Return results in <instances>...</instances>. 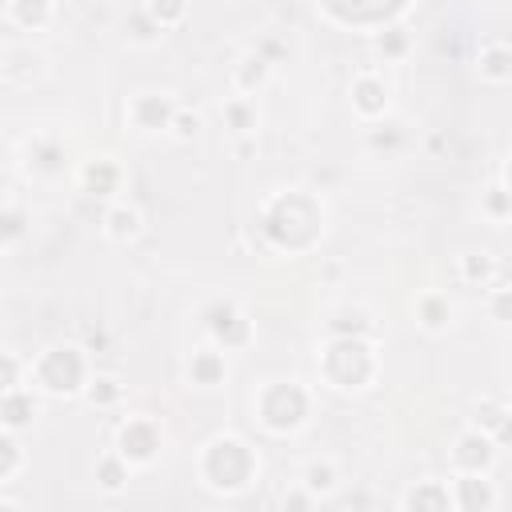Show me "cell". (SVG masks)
Returning <instances> with one entry per match:
<instances>
[{"instance_id": "1", "label": "cell", "mask_w": 512, "mask_h": 512, "mask_svg": "<svg viewBox=\"0 0 512 512\" xmlns=\"http://www.w3.org/2000/svg\"><path fill=\"white\" fill-rule=\"evenodd\" d=\"M260 232L280 252H308L324 236V208L312 192H276L260 212Z\"/></svg>"}, {"instance_id": "2", "label": "cell", "mask_w": 512, "mask_h": 512, "mask_svg": "<svg viewBox=\"0 0 512 512\" xmlns=\"http://www.w3.org/2000/svg\"><path fill=\"white\" fill-rule=\"evenodd\" d=\"M320 376L340 392H360L376 376V348L368 336H332L320 352Z\"/></svg>"}, {"instance_id": "3", "label": "cell", "mask_w": 512, "mask_h": 512, "mask_svg": "<svg viewBox=\"0 0 512 512\" xmlns=\"http://www.w3.org/2000/svg\"><path fill=\"white\" fill-rule=\"evenodd\" d=\"M200 480L212 492H240L256 480V452L240 436H216L200 452Z\"/></svg>"}, {"instance_id": "4", "label": "cell", "mask_w": 512, "mask_h": 512, "mask_svg": "<svg viewBox=\"0 0 512 512\" xmlns=\"http://www.w3.org/2000/svg\"><path fill=\"white\" fill-rule=\"evenodd\" d=\"M36 380L40 392L48 396H80L92 380L88 372V356L76 344H52L48 352H40V360L28 368V384Z\"/></svg>"}, {"instance_id": "5", "label": "cell", "mask_w": 512, "mask_h": 512, "mask_svg": "<svg viewBox=\"0 0 512 512\" xmlns=\"http://www.w3.org/2000/svg\"><path fill=\"white\" fill-rule=\"evenodd\" d=\"M312 416V392L296 380H276V384H264L260 396H256V420L272 432V436H288V432H300Z\"/></svg>"}, {"instance_id": "6", "label": "cell", "mask_w": 512, "mask_h": 512, "mask_svg": "<svg viewBox=\"0 0 512 512\" xmlns=\"http://www.w3.org/2000/svg\"><path fill=\"white\" fill-rule=\"evenodd\" d=\"M200 320H204L208 340L216 348H224V352H240L252 340V320L244 316V308L236 300H224V296L220 300H208L204 312H200Z\"/></svg>"}, {"instance_id": "7", "label": "cell", "mask_w": 512, "mask_h": 512, "mask_svg": "<svg viewBox=\"0 0 512 512\" xmlns=\"http://www.w3.org/2000/svg\"><path fill=\"white\" fill-rule=\"evenodd\" d=\"M160 448H164V432H160V424H156L152 416H132V420H124L120 432H116V452H120L132 468L152 464V460L160 456Z\"/></svg>"}, {"instance_id": "8", "label": "cell", "mask_w": 512, "mask_h": 512, "mask_svg": "<svg viewBox=\"0 0 512 512\" xmlns=\"http://www.w3.org/2000/svg\"><path fill=\"white\" fill-rule=\"evenodd\" d=\"M448 456H452V468H456V472H488L492 460H496V440H492L484 428L472 424V428H464V432L452 440Z\"/></svg>"}, {"instance_id": "9", "label": "cell", "mask_w": 512, "mask_h": 512, "mask_svg": "<svg viewBox=\"0 0 512 512\" xmlns=\"http://www.w3.org/2000/svg\"><path fill=\"white\" fill-rule=\"evenodd\" d=\"M176 100L172 96H160V92H140L128 100V124L136 132H168L172 128V116H176Z\"/></svg>"}, {"instance_id": "10", "label": "cell", "mask_w": 512, "mask_h": 512, "mask_svg": "<svg viewBox=\"0 0 512 512\" xmlns=\"http://www.w3.org/2000/svg\"><path fill=\"white\" fill-rule=\"evenodd\" d=\"M348 96H352V112L360 120H384L388 116V84L376 72H360L352 80Z\"/></svg>"}, {"instance_id": "11", "label": "cell", "mask_w": 512, "mask_h": 512, "mask_svg": "<svg viewBox=\"0 0 512 512\" xmlns=\"http://www.w3.org/2000/svg\"><path fill=\"white\" fill-rule=\"evenodd\" d=\"M452 508H464V512H488V508H496L492 480H484V472H460L452 480Z\"/></svg>"}, {"instance_id": "12", "label": "cell", "mask_w": 512, "mask_h": 512, "mask_svg": "<svg viewBox=\"0 0 512 512\" xmlns=\"http://www.w3.org/2000/svg\"><path fill=\"white\" fill-rule=\"evenodd\" d=\"M120 184H124V172H120V164H116V160L96 156V160H84V164H80V188H84L88 196L108 200V196H116V192H120Z\"/></svg>"}, {"instance_id": "13", "label": "cell", "mask_w": 512, "mask_h": 512, "mask_svg": "<svg viewBox=\"0 0 512 512\" xmlns=\"http://www.w3.org/2000/svg\"><path fill=\"white\" fill-rule=\"evenodd\" d=\"M228 380V360H224V348L208 344V348H196L188 356V384L196 388H220Z\"/></svg>"}, {"instance_id": "14", "label": "cell", "mask_w": 512, "mask_h": 512, "mask_svg": "<svg viewBox=\"0 0 512 512\" xmlns=\"http://www.w3.org/2000/svg\"><path fill=\"white\" fill-rule=\"evenodd\" d=\"M100 228H104V236H108V240L128 244V240H136V236H140L144 216H140V208H136V204H128V200H112V204L104 208V216H100Z\"/></svg>"}, {"instance_id": "15", "label": "cell", "mask_w": 512, "mask_h": 512, "mask_svg": "<svg viewBox=\"0 0 512 512\" xmlns=\"http://www.w3.org/2000/svg\"><path fill=\"white\" fill-rule=\"evenodd\" d=\"M32 420H36V396H32V388H8L0 396V424L8 432H24V428H32Z\"/></svg>"}, {"instance_id": "16", "label": "cell", "mask_w": 512, "mask_h": 512, "mask_svg": "<svg viewBox=\"0 0 512 512\" xmlns=\"http://www.w3.org/2000/svg\"><path fill=\"white\" fill-rule=\"evenodd\" d=\"M268 72H272V60L260 48L256 52H244L236 60V68H232V84H236L240 96H252V92H260L268 84Z\"/></svg>"}, {"instance_id": "17", "label": "cell", "mask_w": 512, "mask_h": 512, "mask_svg": "<svg viewBox=\"0 0 512 512\" xmlns=\"http://www.w3.org/2000/svg\"><path fill=\"white\" fill-rule=\"evenodd\" d=\"M404 508H416V512H444L452 508V488L444 480H416L408 492H404Z\"/></svg>"}, {"instance_id": "18", "label": "cell", "mask_w": 512, "mask_h": 512, "mask_svg": "<svg viewBox=\"0 0 512 512\" xmlns=\"http://www.w3.org/2000/svg\"><path fill=\"white\" fill-rule=\"evenodd\" d=\"M56 16V4L52 0H8V20L24 32H44Z\"/></svg>"}, {"instance_id": "19", "label": "cell", "mask_w": 512, "mask_h": 512, "mask_svg": "<svg viewBox=\"0 0 512 512\" xmlns=\"http://www.w3.org/2000/svg\"><path fill=\"white\" fill-rule=\"evenodd\" d=\"M68 164V152L60 140H32L28 144V172L36 176H60Z\"/></svg>"}, {"instance_id": "20", "label": "cell", "mask_w": 512, "mask_h": 512, "mask_svg": "<svg viewBox=\"0 0 512 512\" xmlns=\"http://www.w3.org/2000/svg\"><path fill=\"white\" fill-rule=\"evenodd\" d=\"M416 324L424 332H448V324H452V300L444 292H424L416 300Z\"/></svg>"}, {"instance_id": "21", "label": "cell", "mask_w": 512, "mask_h": 512, "mask_svg": "<svg viewBox=\"0 0 512 512\" xmlns=\"http://www.w3.org/2000/svg\"><path fill=\"white\" fill-rule=\"evenodd\" d=\"M476 68H480V76L488 84H508L512 80V44H500V40L496 44H484Z\"/></svg>"}, {"instance_id": "22", "label": "cell", "mask_w": 512, "mask_h": 512, "mask_svg": "<svg viewBox=\"0 0 512 512\" xmlns=\"http://www.w3.org/2000/svg\"><path fill=\"white\" fill-rule=\"evenodd\" d=\"M220 116H224V128L236 132V136H252L256 124H260V112H256V104H252L248 96H232V100H224Z\"/></svg>"}, {"instance_id": "23", "label": "cell", "mask_w": 512, "mask_h": 512, "mask_svg": "<svg viewBox=\"0 0 512 512\" xmlns=\"http://www.w3.org/2000/svg\"><path fill=\"white\" fill-rule=\"evenodd\" d=\"M376 324L364 308H336L328 316V336H372Z\"/></svg>"}, {"instance_id": "24", "label": "cell", "mask_w": 512, "mask_h": 512, "mask_svg": "<svg viewBox=\"0 0 512 512\" xmlns=\"http://www.w3.org/2000/svg\"><path fill=\"white\" fill-rule=\"evenodd\" d=\"M300 484H304L316 500H320V496H332V492H336V484H340V468H336L332 460H312V464L304 468Z\"/></svg>"}, {"instance_id": "25", "label": "cell", "mask_w": 512, "mask_h": 512, "mask_svg": "<svg viewBox=\"0 0 512 512\" xmlns=\"http://www.w3.org/2000/svg\"><path fill=\"white\" fill-rule=\"evenodd\" d=\"M128 460L120 456V452H104L100 460H96V484H100V492H120L124 484H128Z\"/></svg>"}, {"instance_id": "26", "label": "cell", "mask_w": 512, "mask_h": 512, "mask_svg": "<svg viewBox=\"0 0 512 512\" xmlns=\"http://www.w3.org/2000/svg\"><path fill=\"white\" fill-rule=\"evenodd\" d=\"M124 36H128L132 44H156V40L164 36V28H160L144 8H136V12H128V20H124Z\"/></svg>"}, {"instance_id": "27", "label": "cell", "mask_w": 512, "mask_h": 512, "mask_svg": "<svg viewBox=\"0 0 512 512\" xmlns=\"http://www.w3.org/2000/svg\"><path fill=\"white\" fill-rule=\"evenodd\" d=\"M84 396H88V404H92V408H112V404H120L124 384H120L116 376H92V380H88V388H84Z\"/></svg>"}, {"instance_id": "28", "label": "cell", "mask_w": 512, "mask_h": 512, "mask_svg": "<svg viewBox=\"0 0 512 512\" xmlns=\"http://www.w3.org/2000/svg\"><path fill=\"white\" fill-rule=\"evenodd\" d=\"M24 468V448L16 440V432H0V484H12V476Z\"/></svg>"}, {"instance_id": "29", "label": "cell", "mask_w": 512, "mask_h": 512, "mask_svg": "<svg viewBox=\"0 0 512 512\" xmlns=\"http://www.w3.org/2000/svg\"><path fill=\"white\" fill-rule=\"evenodd\" d=\"M400 144H404V128H400L396 120H384V124L372 120V128H368V148H372V152H384V156H388V152H396Z\"/></svg>"}, {"instance_id": "30", "label": "cell", "mask_w": 512, "mask_h": 512, "mask_svg": "<svg viewBox=\"0 0 512 512\" xmlns=\"http://www.w3.org/2000/svg\"><path fill=\"white\" fill-rule=\"evenodd\" d=\"M460 276L468 280V284H488L492 276H496V260L488 256V252H464L460 256Z\"/></svg>"}, {"instance_id": "31", "label": "cell", "mask_w": 512, "mask_h": 512, "mask_svg": "<svg viewBox=\"0 0 512 512\" xmlns=\"http://www.w3.org/2000/svg\"><path fill=\"white\" fill-rule=\"evenodd\" d=\"M144 12L168 32V28L184 24V16H188V0H144Z\"/></svg>"}, {"instance_id": "32", "label": "cell", "mask_w": 512, "mask_h": 512, "mask_svg": "<svg viewBox=\"0 0 512 512\" xmlns=\"http://www.w3.org/2000/svg\"><path fill=\"white\" fill-rule=\"evenodd\" d=\"M480 204H484V212L492 216V220H508L512 216V188L500 180V184H488L484 188V196H480Z\"/></svg>"}, {"instance_id": "33", "label": "cell", "mask_w": 512, "mask_h": 512, "mask_svg": "<svg viewBox=\"0 0 512 512\" xmlns=\"http://www.w3.org/2000/svg\"><path fill=\"white\" fill-rule=\"evenodd\" d=\"M408 44H412V36H408V28H400V24H392V28H384V32L376 36V52H380L384 60H400V56L408 52Z\"/></svg>"}, {"instance_id": "34", "label": "cell", "mask_w": 512, "mask_h": 512, "mask_svg": "<svg viewBox=\"0 0 512 512\" xmlns=\"http://www.w3.org/2000/svg\"><path fill=\"white\" fill-rule=\"evenodd\" d=\"M508 412H512V408H508L504 400H480V404H476V416H472V420H476V428H484V432L492 436V432L500 428V420H504Z\"/></svg>"}, {"instance_id": "35", "label": "cell", "mask_w": 512, "mask_h": 512, "mask_svg": "<svg viewBox=\"0 0 512 512\" xmlns=\"http://www.w3.org/2000/svg\"><path fill=\"white\" fill-rule=\"evenodd\" d=\"M24 224H28L24 208L8 204V208H4V216H0V240H4V248H12V244L24 236Z\"/></svg>"}, {"instance_id": "36", "label": "cell", "mask_w": 512, "mask_h": 512, "mask_svg": "<svg viewBox=\"0 0 512 512\" xmlns=\"http://www.w3.org/2000/svg\"><path fill=\"white\" fill-rule=\"evenodd\" d=\"M488 316H492L496 324L512 328V284H504V288H492V296H488Z\"/></svg>"}, {"instance_id": "37", "label": "cell", "mask_w": 512, "mask_h": 512, "mask_svg": "<svg viewBox=\"0 0 512 512\" xmlns=\"http://www.w3.org/2000/svg\"><path fill=\"white\" fill-rule=\"evenodd\" d=\"M176 140H192L196 132H200V116L196 112H188V108H176V116H172V128H168Z\"/></svg>"}, {"instance_id": "38", "label": "cell", "mask_w": 512, "mask_h": 512, "mask_svg": "<svg viewBox=\"0 0 512 512\" xmlns=\"http://www.w3.org/2000/svg\"><path fill=\"white\" fill-rule=\"evenodd\" d=\"M0 388H4V392H8V388H20V360H16L12 352L4 356V376H0Z\"/></svg>"}, {"instance_id": "39", "label": "cell", "mask_w": 512, "mask_h": 512, "mask_svg": "<svg viewBox=\"0 0 512 512\" xmlns=\"http://www.w3.org/2000/svg\"><path fill=\"white\" fill-rule=\"evenodd\" d=\"M280 504H284V508H308V504H316V496L300 484L296 492H284V496H280Z\"/></svg>"}, {"instance_id": "40", "label": "cell", "mask_w": 512, "mask_h": 512, "mask_svg": "<svg viewBox=\"0 0 512 512\" xmlns=\"http://www.w3.org/2000/svg\"><path fill=\"white\" fill-rule=\"evenodd\" d=\"M492 440H496V448H512V412L500 420V428L492 432Z\"/></svg>"}, {"instance_id": "41", "label": "cell", "mask_w": 512, "mask_h": 512, "mask_svg": "<svg viewBox=\"0 0 512 512\" xmlns=\"http://www.w3.org/2000/svg\"><path fill=\"white\" fill-rule=\"evenodd\" d=\"M504 184H508V188H512V160H508V164H504Z\"/></svg>"}]
</instances>
